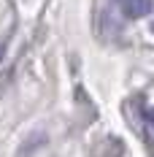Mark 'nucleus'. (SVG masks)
<instances>
[{"mask_svg":"<svg viewBox=\"0 0 154 157\" xmlns=\"http://www.w3.org/2000/svg\"><path fill=\"white\" fill-rule=\"evenodd\" d=\"M0 57H3V49H0Z\"/></svg>","mask_w":154,"mask_h":157,"instance_id":"nucleus-2","label":"nucleus"},{"mask_svg":"<svg viewBox=\"0 0 154 157\" xmlns=\"http://www.w3.org/2000/svg\"><path fill=\"white\" fill-rule=\"evenodd\" d=\"M119 8H122L124 16L130 19H138V16H146L152 11V0H116Z\"/></svg>","mask_w":154,"mask_h":157,"instance_id":"nucleus-1","label":"nucleus"}]
</instances>
